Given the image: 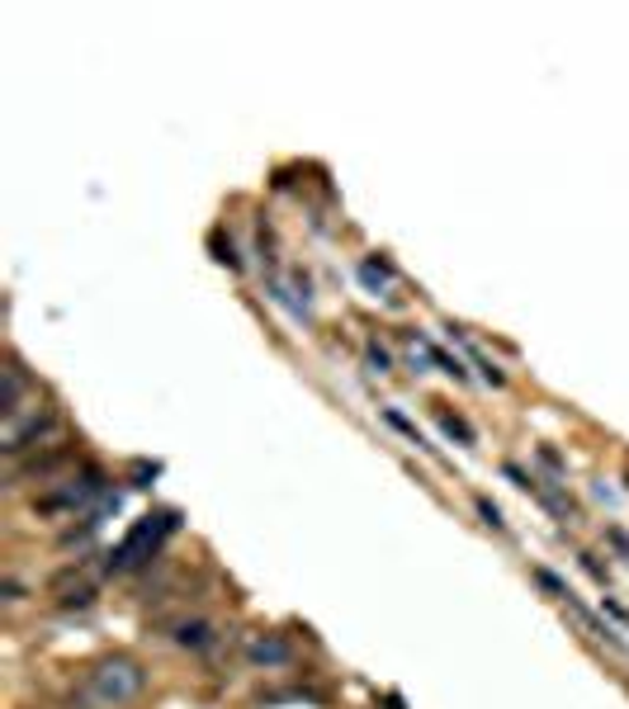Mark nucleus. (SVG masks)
<instances>
[{"mask_svg":"<svg viewBox=\"0 0 629 709\" xmlns=\"http://www.w3.org/2000/svg\"><path fill=\"white\" fill-rule=\"evenodd\" d=\"M24 398H29V379H24V369L10 360V364H6V417L24 412V407H29Z\"/></svg>","mask_w":629,"mask_h":709,"instance_id":"nucleus-8","label":"nucleus"},{"mask_svg":"<svg viewBox=\"0 0 629 709\" xmlns=\"http://www.w3.org/2000/svg\"><path fill=\"white\" fill-rule=\"evenodd\" d=\"M58 431H62V417L52 412V407H43L39 398H33L24 412L6 417V431H0V450H6L10 459H20V454H29V450H43Z\"/></svg>","mask_w":629,"mask_h":709,"instance_id":"nucleus-1","label":"nucleus"},{"mask_svg":"<svg viewBox=\"0 0 629 709\" xmlns=\"http://www.w3.org/2000/svg\"><path fill=\"white\" fill-rule=\"evenodd\" d=\"M171 638H176L181 648H189V653H208V648L218 644V629L208 625V619H181L176 634H171Z\"/></svg>","mask_w":629,"mask_h":709,"instance_id":"nucleus-7","label":"nucleus"},{"mask_svg":"<svg viewBox=\"0 0 629 709\" xmlns=\"http://www.w3.org/2000/svg\"><path fill=\"white\" fill-rule=\"evenodd\" d=\"M72 459H76V450L72 445H52V450H33V459H29V464L20 469L24 477H39V483H48V477H58L66 464H72Z\"/></svg>","mask_w":629,"mask_h":709,"instance_id":"nucleus-5","label":"nucleus"},{"mask_svg":"<svg viewBox=\"0 0 629 709\" xmlns=\"http://www.w3.org/2000/svg\"><path fill=\"white\" fill-rule=\"evenodd\" d=\"M95 492H100V473L81 477V483H66V487H58V492H48V496H39L33 506H39L43 516H58V511H76V506H85Z\"/></svg>","mask_w":629,"mask_h":709,"instance_id":"nucleus-4","label":"nucleus"},{"mask_svg":"<svg viewBox=\"0 0 629 709\" xmlns=\"http://www.w3.org/2000/svg\"><path fill=\"white\" fill-rule=\"evenodd\" d=\"M247 658L256 662V667H285L289 658H293V648L285 644V638H275V634H266V638H247Z\"/></svg>","mask_w":629,"mask_h":709,"instance_id":"nucleus-6","label":"nucleus"},{"mask_svg":"<svg viewBox=\"0 0 629 709\" xmlns=\"http://www.w3.org/2000/svg\"><path fill=\"white\" fill-rule=\"evenodd\" d=\"M441 417V425H445V435H454V440H464V445H474V431L460 421V417H450V412H435Z\"/></svg>","mask_w":629,"mask_h":709,"instance_id":"nucleus-9","label":"nucleus"},{"mask_svg":"<svg viewBox=\"0 0 629 709\" xmlns=\"http://www.w3.org/2000/svg\"><path fill=\"white\" fill-rule=\"evenodd\" d=\"M478 511H483V521L493 525V530H502V516H497V506H487V502H478Z\"/></svg>","mask_w":629,"mask_h":709,"instance_id":"nucleus-10","label":"nucleus"},{"mask_svg":"<svg viewBox=\"0 0 629 709\" xmlns=\"http://www.w3.org/2000/svg\"><path fill=\"white\" fill-rule=\"evenodd\" d=\"M171 525H176V516H147V521L137 525V530H133V535H128L124 544H118V554H114V567H133V563H143L137 554H143V548H156V540H162Z\"/></svg>","mask_w":629,"mask_h":709,"instance_id":"nucleus-3","label":"nucleus"},{"mask_svg":"<svg viewBox=\"0 0 629 709\" xmlns=\"http://www.w3.org/2000/svg\"><path fill=\"white\" fill-rule=\"evenodd\" d=\"M91 696L100 700V705H128V700H137L143 696V686H147V671L137 667V662H128V658H104L95 671H91Z\"/></svg>","mask_w":629,"mask_h":709,"instance_id":"nucleus-2","label":"nucleus"}]
</instances>
